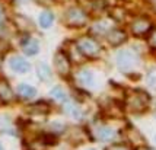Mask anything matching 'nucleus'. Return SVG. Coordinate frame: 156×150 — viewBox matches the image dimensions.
<instances>
[{
	"instance_id": "obj_24",
	"label": "nucleus",
	"mask_w": 156,
	"mask_h": 150,
	"mask_svg": "<svg viewBox=\"0 0 156 150\" xmlns=\"http://www.w3.org/2000/svg\"><path fill=\"white\" fill-rule=\"evenodd\" d=\"M40 2H41L40 5H45V6H47V5H51L54 0H40Z\"/></svg>"
},
{
	"instance_id": "obj_3",
	"label": "nucleus",
	"mask_w": 156,
	"mask_h": 150,
	"mask_svg": "<svg viewBox=\"0 0 156 150\" xmlns=\"http://www.w3.org/2000/svg\"><path fill=\"white\" fill-rule=\"evenodd\" d=\"M76 47H77L79 53L83 57H88V58H96V57H99V54H101L99 44L95 40L89 38V37H82L80 40H77Z\"/></svg>"
},
{
	"instance_id": "obj_12",
	"label": "nucleus",
	"mask_w": 156,
	"mask_h": 150,
	"mask_svg": "<svg viewBox=\"0 0 156 150\" xmlns=\"http://www.w3.org/2000/svg\"><path fill=\"white\" fill-rule=\"evenodd\" d=\"M96 136H98L99 140L108 141V140L115 137V131H114V128H111L108 125H99V127L96 128Z\"/></svg>"
},
{
	"instance_id": "obj_21",
	"label": "nucleus",
	"mask_w": 156,
	"mask_h": 150,
	"mask_svg": "<svg viewBox=\"0 0 156 150\" xmlns=\"http://www.w3.org/2000/svg\"><path fill=\"white\" fill-rule=\"evenodd\" d=\"M149 44H150V47L156 48V29H153V31H150V37H149Z\"/></svg>"
},
{
	"instance_id": "obj_4",
	"label": "nucleus",
	"mask_w": 156,
	"mask_h": 150,
	"mask_svg": "<svg viewBox=\"0 0 156 150\" xmlns=\"http://www.w3.org/2000/svg\"><path fill=\"white\" fill-rule=\"evenodd\" d=\"M54 68L61 77H69L70 72H72V61L69 58V55L66 51H57L54 54Z\"/></svg>"
},
{
	"instance_id": "obj_19",
	"label": "nucleus",
	"mask_w": 156,
	"mask_h": 150,
	"mask_svg": "<svg viewBox=\"0 0 156 150\" xmlns=\"http://www.w3.org/2000/svg\"><path fill=\"white\" fill-rule=\"evenodd\" d=\"M107 150H133V149L126 143H114V144H111V146H108Z\"/></svg>"
},
{
	"instance_id": "obj_17",
	"label": "nucleus",
	"mask_w": 156,
	"mask_h": 150,
	"mask_svg": "<svg viewBox=\"0 0 156 150\" xmlns=\"http://www.w3.org/2000/svg\"><path fill=\"white\" fill-rule=\"evenodd\" d=\"M64 111H66V114H69L70 117H73V118H76V120H79V118L82 117L80 109L77 108V106H75L73 103H66V108H64Z\"/></svg>"
},
{
	"instance_id": "obj_26",
	"label": "nucleus",
	"mask_w": 156,
	"mask_h": 150,
	"mask_svg": "<svg viewBox=\"0 0 156 150\" xmlns=\"http://www.w3.org/2000/svg\"><path fill=\"white\" fill-rule=\"evenodd\" d=\"M86 150H96V149H94V147H92V149H86Z\"/></svg>"
},
{
	"instance_id": "obj_10",
	"label": "nucleus",
	"mask_w": 156,
	"mask_h": 150,
	"mask_svg": "<svg viewBox=\"0 0 156 150\" xmlns=\"http://www.w3.org/2000/svg\"><path fill=\"white\" fill-rule=\"evenodd\" d=\"M15 99V93L12 88L9 86L6 80H0V101L3 102H12Z\"/></svg>"
},
{
	"instance_id": "obj_7",
	"label": "nucleus",
	"mask_w": 156,
	"mask_h": 150,
	"mask_svg": "<svg viewBox=\"0 0 156 150\" xmlns=\"http://www.w3.org/2000/svg\"><path fill=\"white\" fill-rule=\"evenodd\" d=\"M9 67L13 70L15 73H19V75H25L27 72H29V63L23 58V57H19V55H13L10 60H9Z\"/></svg>"
},
{
	"instance_id": "obj_14",
	"label": "nucleus",
	"mask_w": 156,
	"mask_h": 150,
	"mask_svg": "<svg viewBox=\"0 0 156 150\" xmlns=\"http://www.w3.org/2000/svg\"><path fill=\"white\" fill-rule=\"evenodd\" d=\"M38 76L41 80H50L53 77V72H51L50 66L45 63H40L38 64Z\"/></svg>"
},
{
	"instance_id": "obj_25",
	"label": "nucleus",
	"mask_w": 156,
	"mask_h": 150,
	"mask_svg": "<svg viewBox=\"0 0 156 150\" xmlns=\"http://www.w3.org/2000/svg\"><path fill=\"white\" fill-rule=\"evenodd\" d=\"M0 150H5L3 149V146H2V143H0Z\"/></svg>"
},
{
	"instance_id": "obj_11",
	"label": "nucleus",
	"mask_w": 156,
	"mask_h": 150,
	"mask_svg": "<svg viewBox=\"0 0 156 150\" xmlns=\"http://www.w3.org/2000/svg\"><path fill=\"white\" fill-rule=\"evenodd\" d=\"M18 95L23 99H32L34 96H37V89L31 85H27V83H20L18 86Z\"/></svg>"
},
{
	"instance_id": "obj_5",
	"label": "nucleus",
	"mask_w": 156,
	"mask_h": 150,
	"mask_svg": "<svg viewBox=\"0 0 156 150\" xmlns=\"http://www.w3.org/2000/svg\"><path fill=\"white\" fill-rule=\"evenodd\" d=\"M137 61V55L131 51V50H121L118 54H117V64L118 67L122 70H127L131 68Z\"/></svg>"
},
{
	"instance_id": "obj_16",
	"label": "nucleus",
	"mask_w": 156,
	"mask_h": 150,
	"mask_svg": "<svg viewBox=\"0 0 156 150\" xmlns=\"http://www.w3.org/2000/svg\"><path fill=\"white\" fill-rule=\"evenodd\" d=\"M54 22V15L51 13V12H42L40 15V25L41 28H44V29H47V28L51 26V23Z\"/></svg>"
},
{
	"instance_id": "obj_9",
	"label": "nucleus",
	"mask_w": 156,
	"mask_h": 150,
	"mask_svg": "<svg viewBox=\"0 0 156 150\" xmlns=\"http://www.w3.org/2000/svg\"><path fill=\"white\" fill-rule=\"evenodd\" d=\"M22 50L27 55H37L40 51V44L34 38H27L22 41Z\"/></svg>"
},
{
	"instance_id": "obj_18",
	"label": "nucleus",
	"mask_w": 156,
	"mask_h": 150,
	"mask_svg": "<svg viewBox=\"0 0 156 150\" xmlns=\"http://www.w3.org/2000/svg\"><path fill=\"white\" fill-rule=\"evenodd\" d=\"M64 124H61V123H53L51 125H50V130H51V133H54V134H60V133H63L64 131Z\"/></svg>"
},
{
	"instance_id": "obj_8",
	"label": "nucleus",
	"mask_w": 156,
	"mask_h": 150,
	"mask_svg": "<svg viewBox=\"0 0 156 150\" xmlns=\"http://www.w3.org/2000/svg\"><path fill=\"white\" fill-rule=\"evenodd\" d=\"M127 40V34L122 29H111L108 32V42L112 47H118Z\"/></svg>"
},
{
	"instance_id": "obj_23",
	"label": "nucleus",
	"mask_w": 156,
	"mask_h": 150,
	"mask_svg": "<svg viewBox=\"0 0 156 150\" xmlns=\"http://www.w3.org/2000/svg\"><path fill=\"white\" fill-rule=\"evenodd\" d=\"M3 50H6V42L0 38V51H3Z\"/></svg>"
},
{
	"instance_id": "obj_6",
	"label": "nucleus",
	"mask_w": 156,
	"mask_h": 150,
	"mask_svg": "<svg viewBox=\"0 0 156 150\" xmlns=\"http://www.w3.org/2000/svg\"><path fill=\"white\" fill-rule=\"evenodd\" d=\"M131 31L136 37H143L152 31V22L147 18H137L131 23Z\"/></svg>"
},
{
	"instance_id": "obj_13",
	"label": "nucleus",
	"mask_w": 156,
	"mask_h": 150,
	"mask_svg": "<svg viewBox=\"0 0 156 150\" xmlns=\"http://www.w3.org/2000/svg\"><path fill=\"white\" fill-rule=\"evenodd\" d=\"M77 79H79V82H80L82 85L92 86L94 82H95V75H94V72H90V70H82L80 73L77 75Z\"/></svg>"
},
{
	"instance_id": "obj_1",
	"label": "nucleus",
	"mask_w": 156,
	"mask_h": 150,
	"mask_svg": "<svg viewBox=\"0 0 156 150\" xmlns=\"http://www.w3.org/2000/svg\"><path fill=\"white\" fill-rule=\"evenodd\" d=\"M150 102V96L144 92V90H131L127 98H126V106L130 112H134V114H139V112H143L144 109L149 106Z\"/></svg>"
},
{
	"instance_id": "obj_22",
	"label": "nucleus",
	"mask_w": 156,
	"mask_h": 150,
	"mask_svg": "<svg viewBox=\"0 0 156 150\" xmlns=\"http://www.w3.org/2000/svg\"><path fill=\"white\" fill-rule=\"evenodd\" d=\"M7 124H10V120H9V117L6 115H0V127H5Z\"/></svg>"
},
{
	"instance_id": "obj_2",
	"label": "nucleus",
	"mask_w": 156,
	"mask_h": 150,
	"mask_svg": "<svg viewBox=\"0 0 156 150\" xmlns=\"http://www.w3.org/2000/svg\"><path fill=\"white\" fill-rule=\"evenodd\" d=\"M63 22L69 28H82L88 23V15L80 7H70L66 10V13L63 16Z\"/></svg>"
},
{
	"instance_id": "obj_15",
	"label": "nucleus",
	"mask_w": 156,
	"mask_h": 150,
	"mask_svg": "<svg viewBox=\"0 0 156 150\" xmlns=\"http://www.w3.org/2000/svg\"><path fill=\"white\" fill-rule=\"evenodd\" d=\"M50 95L54 98L55 101H58V102H67V95H66V92H64V89L60 88V86H55L50 90Z\"/></svg>"
},
{
	"instance_id": "obj_20",
	"label": "nucleus",
	"mask_w": 156,
	"mask_h": 150,
	"mask_svg": "<svg viewBox=\"0 0 156 150\" xmlns=\"http://www.w3.org/2000/svg\"><path fill=\"white\" fill-rule=\"evenodd\" d=\"M108 29V22H105V21H102L99 22L98 25H96V31L101 34V32H104V31H107Z\"/></svg>"
}]
</instances>
